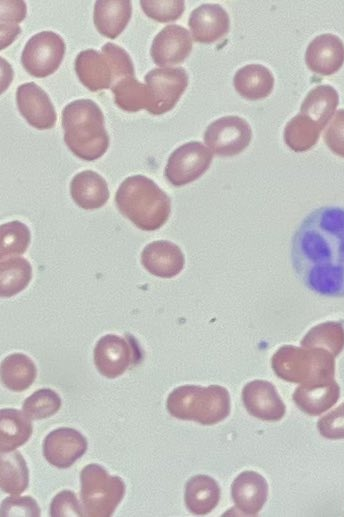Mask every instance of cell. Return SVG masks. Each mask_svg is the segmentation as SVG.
I'll return each instance as SVG.
<instances>
[{
    "label": "cell",
    "mask_w": 344,
    "mask_h": 517,
    "mask_svg": "<svg viewBox=\"0 0 344 517\" xmlns=\"http://www.w3.org/2000/svg\"><path fill=\"white\" fill-rule=\"evenodd\" d=\"M290 257L309 290L344 297V208L324 206L310 212L294 232Z\"/></svg>",
    "instance_id": "obj_1"
},
{
    "label": "cell",
    "mask_w": 344,
    "mask_h": 517,
    "mask_svg": "<svg viewBox=\"0 0 344 517\" xmlns=\"http://www.w3.org/2000/svg\"><path fill=\"white\" fill-rule=\"evenodd\" d=\"M64 141L78 158L93 161L105 154L109 136L104 115L99 106L90 99H78L62 110Z\"/></svg>",
    "instance_id": "obj_2"
},
{
    "label": "cell",
    "mask_w": 344,
    "mask_h": 517,
    "mask_svg": "<svg viewBox=\"0 0 344 517\" xmlns=\"http://www.w3.org/2000/svg\"><path fill=\"white\" fill-rule=\"evenodd\" d=\"M115 203L125 217L145 231L160 228L171 210L167 194L143 175L126 178L116 191Z\"/></svg>",
    "instance_id": "obj_3"
},
{
    "label": "cell",
    "mask_w": 344,
    "mask_h": 517,
    "mask_svg": "<svg viewBox=\"0 0 344 517\" xmlns=\"http://www.w3.org/2000/svg\"><path fill=\"white\" fill-rule=\"evenodd\" d=\"M166 407L177 419L214 425L229 415L230 395L225 387L219 385H183L169 394Z\"/></svg>",
    "instance_id": "obj_4"
},
{
    "label": "cell",
    "mask_w": 344,
    "mask_h": 517,
    "mask_svg": "<svg viewBox=\"0 0 344 517\" xmlns=\"http://www.w3.org/2000/svg\"><path fill=\"white\" fill-rule=\"evenodd\" d=\"M74 66L80 82L92 92L112 88L118 81L135 76L129 54L110 42L103 45L101 51H81Z\"/></svg>",
    "instance_id": "obj_5"
},
{
    "label": "cell",
    "mask_w": 344,
    "mask_h": 517,
    "mask_svg": "<svg viewBox=\"0 0 344 517\" xmlns=\"http://www.w3.org/2000/svg\"><path fill=\"white\" fill-rule=\"evenodd\" d=\"M272 365L275 373L289 382L317 385L334 380V356L321 348L283 347L274 355Z\"/></svg>",
    "instance_id": "obj_6"
},
{
    "label": "cell",
    "mask_w": 344,
    "mask_h": 517,
    "mask_svg": "<svg viewBox=\"0 0 344 517\" xmlns=\"http://www.w3.org/2000/svg\"><path fill=\"white\" fill-rule=\"evenodd\" d=\"M80 481L82 507L88 517L111 516L125 494L124 481L95 463L83 468Z\"/></svg>",
    "instance_id": "obj_7"
},
{
    "label": "cell",
    "mask_w": 344,
    "mask_h": 517,
    "mask_svg": "<svg viewBox=\"0 0 344 517\" xmlns=\"http://www.w3.org/2000/svg\"><path fill=\"white\" fill-rule=\"evenodd\" d=\"M65 50V42L59 34L42 31L27 41L22 51L21 62L31 76L44 78L59 68Z\"/></svg>",
    "instance_id": "obj_8"
},
{
    "label": "cell",
    "mask_w": 344,
    "mask_h": 517,
    "mask_svg": "<svg viewBox=\"0 0 344 517\" xmlns=\"http://www.w3.org/2000/svg\"><path fill=\"white\" fill-rule=\"evenodd\" d=\"M144 79L151 98L148 112L152 115L173 109L188 86L187 72L181 67L155 68Z\"/></svg>",
    "instance_id": "obj_9"
},
{
    "label": "cell",
    "mask_w": 344,
    "mask_h": 517,
    "mask_svg": "<svg viewBox=\"0 0 344 517\" xmlns=\"http://www.w3.org/2000/svg\"><path fill=\"white\" fill-rule=\"evenodd\" d=\"M252 129L249 123L235 115L224 116L208 125L204 133L206 145L218 156H234L250 143Z\"/></svg>",
    "instance_id": "obj_10"
},
{
    "label": "cell",
    "mask_w": 344,
    "mask_h": 517,
    "mask_svg": "<svg viewBox=\"0 0 344 517\" xmlns=\"http://www.w3.org/2000/svg\"><path fill=\"white\" fill-rule=\"evenodd\" d=\"M212 157V153L201 142L185 143L170 155L165 167V177L174 186L186 185L205 173Z\"/></svg>",
    "instance_id": "obj_11"
},
{
    "label": "cell",
    "mask_w": 344,
    "mask_h": 517,
    "mask_svg": "<svg viewBox=\"0 0 344 517\" xmlns=\"http://www.w3.org/2000/svg\"><path fill=\"white\" fill-rule=\"evenodd\" d=\"M137 360V349L131 340L115 335L102 336L94 348V363L105 377L122 375Z\"/></svg>",
    "instance_id": "obj_12"
},
{
    "label": "cell",
    "mask_w": 344,
    "mask_h": 517,
    "mask_svg": "<svg viewBox=\"0 0 344 517\" xmlns=\"http://www.w3.org/2000/svg\"><path fill=\"white\" fill-rule=\"evenodd\" d=\"M87 450L86 438L76 429L60 427L51 431L43 441L45 459L57 468L72 466Z\"/></svg>",
    "instance_id": "obj_13"
},
{
    "label": "cell",
    "mask_w": 344,
    "mask_h": 517,
    "mask_svg": "<svg viewBox=\"0 0 344 517\" xmlns=\"http://www.w3.org/2000/svg\"><path fill=\"white\" fill-rule=\"evenodd\" d=\"M16 102L21 115L34 128L47 130L54 127L57 119L55 108L47 93L33 82L20 85Z\"/></svg>",
    "instance_id": "obj_14"
},
{
    "label": "cell",
    "mask_w": 344,
    "mask_h": 517,
    "mask_svg": "<svg viewBox=\"0 0 344 517\" xmlns=\"http://www.w3.org/2000/svg\"><path fill=\"white\" fill-rule=\"evenodd\" d=\"M192 38L180 25L165 26L153 39L150 54L153 62L161 67L181 64L190 55Z\"/></svg>",
    "instance_id": "obj_15"
},
{
    "label": "cell",
    "mask_w": 344,
    "mask_h": 517,
    "mask_svg": "<svg viewBox=\"0 0 344 517\" xmlns=\"http://www.w3.org/2000/svg\"><path fill=\"white\" fill-rule=\"evenodd\" d=\"M242 400L248 413L260 420L278 421L286 411L275 386L265 380L247 383L242 390Z\"/></svg>",
    "instance_id": "obj_16"
},
{
    "label": "cell",
    "mask_w": 344,
    "mask_h": 517,
    "mask_svg": "<svg viewBox=\"0 0 344 517\" xmlns=\"http://www.w3.org/2000/svg\"><path fill=\"white\" fill-rule=\"evenodd\" d=\"M305 63L314 73L329 76L344 63V43L336 35L326 33L315 37L305 52Z\"/></svg>",
    "instance_id": "obj_17"
},
{
    "label": "cell",
    "mask_w": 344,
    "mask_h": 517,
    "mask_svg": "<svg viewBox=\"0 0 344 517\" xmlns=\"http://www.w3.org/2000/svg\"><path fill=\"white\" fill-rule=\"evenodd\" d=\"M192 38L196 42L210 44L227 35L230 19L219 4H202L194 9L188 20Z\"/></svg>",
    "instance_id": "obj_18"
},
{
    "label": "cell",
    "mask_w": 344,
    "mask_h": 517,
    "mask_svg": "<svg viewBox=\"0 0 344 517\" xmlns=\"http://www.w3.org/2000/svg\"><path fill=\"white\" fill-rule=\"evenodd\" d=\"M231 495L236 508L241 513L255 516L267 500V481L255 471H244L234 479Z\"/></svg>",
    "instance_id": "obj_19"
},
{
    "label": "cell",
    "mask_w": 344,
    "mask_h": 517,
    "mask_svg": "<svg viewBox=\"0 0 344 517\" xmlns=\"http://www.w3.org/2000/svg\"><path fill=\"white\" fill-rule=\"evenodd\" d=\"M141 262L151 274L170 278L183 268L184 259L180 249L168 241H154L141 253Z\"/></svg>",
    "instance_id": "obj_20"
},
{
    "label": "cell",
    "mask_w": 344,
    "mask_h": 517,
    "mask_svg": "<svg viewBox=\"0 0 344 517\" xmlns=\"http://www.w3.org/2000/svg\"><path fill=\"white\" fill-rule=\"evenodd\" d=\"M70 193L74 202L85 210L102 207L110 196L105 179L92 170L81 171L73 177Z\"/></svg>",
    "instance_id": "obj_21"
},
{
    "label": "cell",
    "mask_w": 344,
    "mask_h": 517,
    "mask_svg": "<svg viewBox=\"0 0 344 517\" xmlns=\"http://www.w3.org/2000/svg\"><path fill=\"white\" fill-rule=\"evenodd\" d=\"M132 4L129 0H98L93 20L98 32L110 39L118 37L130 21Z\"/></svg>",
    "instance_id": "obj_22"
},
{
    "label": "cell",
    "mask_w": 344,
    "mask_h": 517,
    "mask_svg": "<svg viewBox=\"0 0 344 517\" xmlns=\"http://www.w3.org/2000/svg\"><path fill=\"white\" fill-rule=\"evenodd\" d=\"M237 93L247 100H260L268 97L274 88L272 72L261 64H248L241 67L233 77Z\"/></svg>",
    "instance_id": "obj_23"
},
{
    "label": "cell",
    "mask_w": 344,
    "mask_h": 517,
    "mask_svg": "<svg viewBox=\"0 0 344 517\" xmlns=\"http://www.w3.org/2000/svg\"><path fill=\"white\" fill-rule=\"evenodd\" d=\"M340 397V387L335 380L317 384L300 385L293 393V400L304 413L317 416L330 409Z\"/></svg>",
    "instance_id": "obj_24"
},
{
    "label": "cell",
    "mask_w": 344,
    "mask_h": 517,
    "mask_svg": "<svg viewBox=\"0 0 344 517\" xmlns=\"http://www.w3.org/2000/svg\"><path fill=\"white\" fill-rule=\"evenodd\" d=\"M185 505L195 515L209 514L219 503L220 487L208 475H195L185 485Z\"/></svg>",
    "instance_id": "obj_25"
},
{
    "label": "cell",
    "mask_w": 344,
    "mask_h": 517,
    "mask_svg": "<svg viewBox=\"0 0 344 517\" xmlns=\"http://www.w3.org/2000/svg\"><path fill=\"white\" fill-rule=\"evenodd\" d=\"M33 431L29 417L20 410L5 408L0 412V451H14L28 441Z\"/></svg>",
    "instance_id": "obj_26"
},
{
    "label": "cell",
    "mask_w": 344,
    "mask_h": 517,
    "mask_svg": "<svg viewBox=\"0 0 344 517\" xmlns=\"http://www.w3.org/2000/svg\"><path fill=\"white\" fill-rule=\"evenodd\" d=\"M339 103L335 88L319 85L311 89L300 107V114L311 119L321 129L330 121Z\"/></svg>",
    "instance_id": "obj_27"
},
{
    "label": "cell",
    "mask_w": 344,
    "mask_h": 517,
    "mask_svg": "<svg viewBox=\"0 0 344 517\" xmlns=\"http://www.w3.org/2000/svg\"><path fill=\"white\" fill-rule=\"evenodd\" d=\"M37 369L34 362L25 354L13 353L1 363V379L10 390L21 392L34 382Z\"/></svg>",
    "instance_id": "obj_28"
},
{
    "label": "cell",
    "mask_w": 344,
    "mask_h": 517,
    "mask_svg": "<svg viewBox=\"0 0 344 517\" xmlns=\"http://www.w3.org/2000/svg\"><path fill=\"white\" fill-rule=\"evenodd\" d=\"M0 486L3 492L19 495L29 483L27 464L18 451L1 453Z\"/></svg>",
    "instance_id": "obj_29"
},
{
    "label": "cell",
    "mask_w": 344,
    "mask_h": 517,
    "mask_svg": "<svg viewBox=\"0 0 344 517\" xmlns=\"http://www.w3.org/2000/svg\"><path fill=\"white\" fill-rule=\"evenodd\" d=\"M0 273V294L2 297H12L29 284L32 277V267L28 260L22 257L2 259Z\"/></svg>",
    "instance_id": "obj_30"
},
{
    "label": "cell",
    "mask_w": 344,
    "mask_h": 517,
    "mask_svg": "<svg viewBox=\"0 0 344 517\" xmlns=\"http://www.w3.org/2000/svg\"><path fill=\"white\" fill-rule=\"evenodd\" d=\"M114 101L122 110L137 112L148 109L151 98L146 84H142L135 77H126L118 81L112 88Z\"/></svg>",
    "instance_id": "obj_31"
},
{
    "label": "cell",
    "mask_w": 344,
    "mask_h": 517,
    "mask_svg": "<svg viewBox=\"0 0 344 517\" xmlns=\"http://www.w3.org/2000/svg\"><path fill=\"white\" fill-rule=\"evenodd\" d=\"M321 130L311 119L298 113L287 122L284 140L292 150L306 151L317 143Z\"/></svg>",
    "instance_id": "obj_32"
},
{
    "label": "cell",
    "mask_w": 344,
    "mask_h": 517,
    "mask_svg": "<svg viewBox=\"0 0 344 517\" xmlns=\"http://www.w3.org/2000/svg\"><path fill=\"white\" fill-rule=\"evenodd\" d=\"M302 344L326 348L334 357L344 348V327L340 322H326L312 328Z\"/></svg>",
    "instance_id": "obj_33"
},
{
    "label": "cell",
    "mask_w": 344,
    "mask_h": 517,
    "mask_svg": "<svg viewBox=\"0 0 344 517\" xmlns=\"http://www.w3.org/2000/svg\"><path fill=\"white\" fill-rule=\"evenodd\" d=\"M1 3V49L10 45L19 35V23L26 17V4L22 0H3Z\"/></svg>",
    "instance_id": "obj_34"
},
{
    "label": "cell",
    "mask_w": 344,
    "mask_h": 517,
    "mask_svg": "<svg viewBox=\"0 0 344 517\" xmlns=\"http://www.w3.org/2000/svg\"><path fill=\"white\" fill-rule=\"evenodd\" d=\"M60 407L59 395L51 389L44 388L25 399L22 409L30 419L39 420L53 416Z\"/></svg>",
    "instance_id": "obj_35"
},
{
    "label": "cell",
    "mask_w": 344,
    "mask_h": 517,
    "mask_svg": "<svg viewBox=\"0 0 344 517\" xmlns=\"http://www.w3.org/2000/svg\"><path fill=\"white\" fill-rule=\"evenodd\" d=\"M30 231L20 221H11L1 225V258L8 255L23 254L30 243Z\"/></svg>",
    "instance_id": "obj_36"
},
{
    "label": "cell",
    "mask_w": 344,
    "mask_h": 517,
    "mask_svg": "<svg viewBox=\"0 0 344 517\" xmlns=\"http://www.w3.org/2000/svg\"><path fill=\"white\" fill-rule=\"evenodd\" d=\"M140 5L149 18L162 23L179 19L185 9L183 0H141Z\"/></svg>",
    "instance_id": "obj_37"
},
{
    "label": "cell",
    "mask_w": 344,
    "mask_h": 517,
    "mask_svg": "<svg viewBox=\"0 0 344 517\" xmlns=\"http://www.w3.org/2000/svg\"><path fill=\"white\" fill-rule=\"evenodd\" d=\"M319 433L332 440L344 439V402L317 422Z\"/></svg>",
    "instance_id": "obj_38"
},
{
    "label": "cell",
    "mask_w": 344,
    "mask_h": 517,
    "mask_svg": "<svg viewBox=\"0 0 344 517\" xmlns=\"http://www.w3.org/2000/svg\"><path fill=\"white\" fill-rule=\"evenodd\" d=\"M1 516H40L37 502L30 496L7 497L1 504Z\"/></svg>",
    "instance_id": "obj_39"
},
{
    "label": "cell",
    "mask_w": 344,
    "mask_h": 517,
    "mask_svg": "<svg viewBox=\"0 0 344 517\" xmlns=\"http://www.w3.org/2000/svg\"><path fill=\"white\" fill-rule=\"evenodd\" d=\"M50 516H85L75 494L70 490L58 493L50 505Z\"/></svg>",
    "instance_id": "obj_40"
},
{
    "label": "cell",
    "mask_w": 344,
    "mask_h": 517,
    "mask_svg": "<svg viewBox=\"0 0 344 517\" xmlns=\"http://www.w3.org/2000/svg\"><path fill=\"white\" fill-rule=\"evenodd\" d=\"M324 141L333 153L344 157V109L335 113L324 132Z\"/></svg>",
    "instance_id": "obj_41"
}]
</instances>
